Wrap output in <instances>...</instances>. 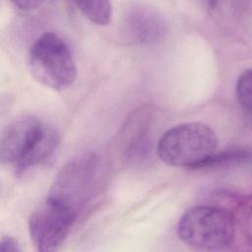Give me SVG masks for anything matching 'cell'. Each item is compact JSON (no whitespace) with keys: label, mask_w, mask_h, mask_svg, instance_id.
Listing matches in <instances>:
<instances>
[{"label":"cell","mask_w":252,"mask_h":252,"mask_svg":"<svg viewBox=\"0 0 252 252\" xmlns=\"http://www.w3.org/2000/svg\"><path fill=\"white\" fill-rule=\"evenodd\" d=\"M235 220L224 208L195 206L187 210L177 224L179 239L200 250H220L230 246L235 237Z\"/></svg>","instance_id":"1"},{"label":"cell","mask_w":252,"mask_h":252,"mask_svg":"<svg viewBox=\"0 0 252 252\" xmlns=\"http://www.w3.org/2000/svg\"><path fill=\"white\" fill-rule=\"evenodd\" d=\"M218 147L215 131L201 122H186L169 128L159 138L157 154L165 163L196 169Z\"/></svg>","instance_id":"2"},{"label":"cell","mask_w":252,"mask_h":252,"mask_svg":"<svg viewBox=\"0 0 252 252\" xmlns=\"http://www.w3.org/2000/svg\"><path fill=\"white\" fill-rule=\"evenodd\" d=\"M47 128L31 116L10 123L1 137V162L9 165L16 175L36 167L47 153Z\"/></svg>","instance_id":"3"},{"label":"cell","mask_w":252,"mask_h":252,"mask_svg":"<svg viewBox=\"0 0 252 252\" xmlns=\"http://www.w3.org/2000/svg\"><path fill=\"white\" fill-rule=\"evenodd\" d=\"M29 67L36 81L55 91L71 87L77 76L76 63L68 44L53 32L43 33L32 45Z\"/></svg>","instance_id":"4"},{"label":"cell","mask_w":252,"mask_h":252,"mask_svg":"<svg viewBox=\"0 0 252 252\" xmlns=\"http://www.w3.org/2000/svg\"><path fill=\"white\" fill-rule=\"evenodd\" d=\"M99 160L94 156H84L71 160L57 175L49 196L79 215L99 188Z\"/></svg>","instance_id":"5"},{"label":"cell","mask_w":252,"mask_h":252,"mask_svg":"<svg viewBox=\"0 0 252 252\" xmlns=\"http://www.w3.org/2000/svg\"><path fill=\"white\" fill-rule=\"evenodd\" d=\"M77 218V213L70 207L48 196L33 210L29 219V232L34 247L41 252L57 250Z\"/></svg>","instance_id":"6"},{"label":"cell","mask_w":252,"mask_h":252,"mask_svg":"<svg viewBox=\"0 0 252 252\" xmlns=\"http://www.w3.org/2000/svg\"><path fill=\"white\" fill-rule=\"evenodd\" d=\"M125 16V26L132 38L140 42H156L165 32L162 15L153 7L134 5Z\"/></svg>","instance_id":"7"},{"label":"cell","mask_w":252,"mask_h":252,"mask_svg":"<svg viewBox=\"0 0 252 252\" xmlns=\"http://www.w3.org/2000/svg\"><path fill=\"white\" fill-rule=\"evenodd\" d=\"M251 153L249 148L232 147L224 149L220 153H214L207 160L196 169H216L243 164L250 160Z\"/></svg>","instance_id":"8"},{"label":"cell","mask_w":252,"mask_h":252,"mask_svg":"<svg viewBox=\"0 0 252 252\" xmlns=\"http://www.w3.org/2000/svg\"><path fill=\"white\" fill-rule=\"evenodd\" d=\"M143 116H138L135 118L137 126H134L133 122L126 127L125 130V151H128L131 155L141 156L148 150L149 145V120L148 118L142 119Z\"/></svg>","instance_id":"9"},{"label":"cell","mask_w":252,"mask_h":252,"mask_svg":"<svg viewBox=\"0 0 252 252\" xmlns=\"http://www.w3.org/2000/svg\"><path fill=\"white\" fill-rule=\"evenodd\" d=\"M77 9L91 22L98 26L108 25L112 18V4L109 1H77Z\"/></svg>","instance_id":"10"},{"label":"cell","mask_w":252,"mask_h":252,"mask_svg":"<svg viewBox=\"0 0 252 252\" xmlns=\"http://www.w3.org/2000/svg\"><path fill=\"white\" fill-rule=\"evenodd\" d=\"M251 70H245L238 77L235 86V94L240 107L248 117L251 113Z\"/></svg>","instance_id":"11"},{"label":"cell","mask_w":252,"mask_h":252,"mask_svg":"<svg viewBox=\"0 0 252 252\" xmlns=\"http://www.w3.org/2000/svg\"><path fill=\"white\" fill-rule=\"evenodd\" d=\"M21 250L20 244L16 238L13 236H3L0 242L1 252H18Z\"/></svg>","instance_id":"12"},{"label":"cell","mask_w":252,"mask_h":252,"mask_svg":"<svg viewBox=\"0 0 252 252\" xmlns=\"http://www.w3.org/2000/svg\"><path fill=\"white\" fill-rule=\"evenodd\" d=\"M42 2L40 1H34V0H16L12 1V4L16 6L18 9L23 11H30L32 9L37 8L41 5Z\"/></svg>","instance_id":"13"}]
</instances>
